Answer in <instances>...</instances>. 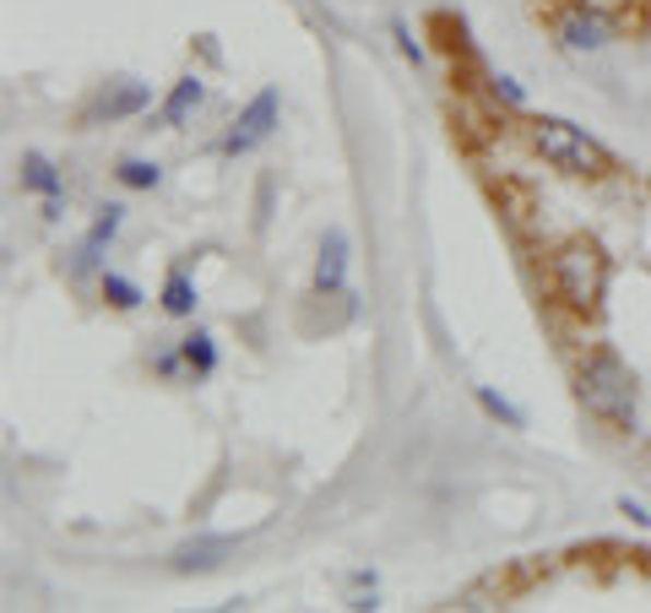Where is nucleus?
Segmentation results:
<instances>
[{"label": "nucleus", "mask_w": 651, "mask_h": 613, "mask_svg": "<svg viewBox=\"0 0 651 613\" xmlns=\"http://www.w3.org/2000/svg\"><path fill=\"white\" fill-rule=\"evenodd\" d=\"M603 278H608V267H603V256L592 245H565L554 256V283H559V294H565L570 309H597Z\"/></svg>", "instance_id": "f03ea898"}, {"label": "nucleus", "mask_w": 651, "mask_h": 613, "mask_svg": "<svg viewBox=\"0 0 651 613\" xmlns=\"http://www.w3.org/2000/svg\"><path fill=\"white\" fill-rule=\"evenodd\" d=\"M625 516H636L641 527H651V516H647V505H636V499H625Z\"/></svg>", "instance_id": "6ab92c4d"}, {"label": "nucleus", "mask_w": 651, "mask_h": 613, "mask_svg": "<svg viewBox=\"0 0 651 613\" xmlns=\"http://www.w3.org/2000/svg\"><path fill=\"white\" fill-rule=\"evenodd\" d=\"M120 207H104V217L93 223V234H87V245H82V256H76V278H87L93 267H98V256H104V245L115 239V228H120Z\"/></svg>", "instance_id": "39448f33"}, {"label": "nucleus", "mask_w": 651, "mask_h": 613, "mask_svg": "<svg viewBox=\"0 0 651 613\" xmlns=\"http://www.w3.org/2000/svg\"><path fill=\"white\" fill-rule=\"evenodd\" d=\"M104 299H109L115 309H137V305H142L137 283H126V278H104Z\"/></svg>", "instance_id": "ddd939ff"}, {"label": "nucleus", "mask_w": 651, "mask_h": 613, "mask_svg": "<svg viewBox=\"0 0 651 613\" xmlns=\"http://www.w3.org/2000/svg\"><path fill=\"white\" fill-rule=\"evenodd\" d=\"M179 358H185V353H158V375H163V380H174V375H179Z\"/></svg>", "instance_id": "a211bd4d"}, {"label": "nucleus", "mask_w": 651, "mask_h": 613, "mask_svg": "<svg viewBox=\"0 0 651 613\" xmlns=\"http://www.w3.org/2000/svg\"><path fill=\"white\" fill-rule=\"evenodd\" d=\"M342 272H347V239L331 228V234H326V256H321V267H316V288H321V294H336V288H342Z\"/></svg>", "instance_id": "423d86ee"}, {"label": "nucleus", "mask_w": 651, "mask_h": 613, "mask_svg": "<svg viewBox=\"0 0 651 613\" xmlns=\"http://www.w3.org/2000/svg\"><path fill=\"white\" fill-rule=\"evenodd\" d=\"M179 353H185V364H190L196 375H212V364H217V347H212L206 331H190V337L179 342Z\"/></svg>", "instance_id": "9d476101"}, {"label": "nucleus", "mask_w": 651, "mask_h": 613, "mask_svg": "<svg viewBox=\"0 0 651 613\" xmlns=\"http://www.w3.org/2000/svg\"><path fill=\"white\" fill-rule=\"evenodd\" d=\"M163 309H168V315H190V309H196V288H190V278H185V272H174V278H168Z\"/></svg>", "instance_id": "f8f14e48"}, {"label": "nucleus", "mask_w": 651, "mask_h": 613, "mask_svg": "<svg viewBox=\"0 0 651 613\" xmlns=\"http://www.w3.org/2000/svg\"><path fill=\"white\" fill-rule=\"evenodd\" d=\"M272 115H277V93H261V98H256V104L245 109L239 131H234V137L223 142V148H228V153H245V148H256V142H261V137L272 131Z\"/></svg>", "instance_id": "20e7f679"}, {"label": "nucleus", "mask_w": 651, "mask_h": 613, "mask_svg": "<svg viewBox=\"0 0 651 613\" xmlns=\"http://www.w3.org/2000/svg\"><path fill=\"white\" fill-rule=\"evenodd\" d=\"M532 142H537V153L548 157L554 168H570V174H603V168H608V153H603L597 142H587V137H581L576 126H565V120H537Z\"/></svg>", "instance_id": "7ed1b4c3"}, {"label": "nucleus", "mask_w": 651, "mask_h": 613, "mask_svg": "<svg viewBox=\"0 0 651 613\" xmlns=\"http://www.w3.org/2000/svg\"><path fill=\"white\" fill-rule=\"evenodd\" d=\"M147 104V87H126V93H115L109 104H104V115L115 120V115H131V109H142Z\"/></svg>", "instance_id": "2eb2a0df"}, {"label": "nucleus", "mask_w": 651, "mask_h": 613, "mask_svg": "<svg viewBox=\"0 0 651 613\" xmlns=\"http://www.w3.org/2000/svg\"><path fill=\"white\" fill-rule=\"evenodd\" d=\"M581 397L597 419H608L614 429H636V397H630V375L614 353H592L581 364Z\"/></svg>", "instance_id": "f257e3e1"}, {"label": "nucleus", "mask_w": 651, "mask_h": 613, "mask_svg": "<svg viewBox=\"0 0 651 613\" xmlns=\"http://www.w3.org/2000/svg\"><path fill=\"white\" fill-rule=\"evenodd\" d=\"M228 549H234V538H201V543H185V549L174 554V565H179V570H212L217 554H228Z\"/></svg>", "instance_id": "0eeeda50"}, {"label": "nucleus", "mask_w": 651, "mask_h": 613, "mask_svg": "<svg viewBox=\"0 0 651 613\" xmlns=\"http://www.w3.org/2000/svg\"><path fill=\"white\" fill-rule=\"evenodd\" d=\"M196 104H201V82H179V87H174V98H168V109H163V115H168V126H185V115H190Z\"/></svg>", "instance_id": "9b49d317"}, {"label": "nucleus", "mask_w": 651, "mask_h": 613, "mask_svg": "<svg viewBox=\"0 0 651 613\" xmlns=\"http://www.w3.org/2000/svg\"><path fill=\"white\" fill-rule=\"evenodd\" d=\"M478 402H484V408L494 413V419H505L510 429H521V424H526V419H521V413H516V408H510L505 397H494V391H478Z\"/></svg>", "instance_id": "dca6fc26"}, {"label": "nucleus", "mask_w": 651, "mask_h": 613, "mask_svg": "<svg viewBox=\"0 0 651 613\" xmlns=\"http://www.w3.org/2000/svg\"><path fill=\"white\" fill-rule=\"evenodd\" d=\"M494 93H499L505 104H526V93H521V87H516L510 76H499V82H494Z\"/></svg>", "instance_id": "f3484780"}, {"label": "nucleus", "mask_w": 651, "mask_h": 613, "mask_svg": "<svg viewBox=\"0 0 651 613\" xmlns=\"http://www.w3.org/2000/svg\"><path fill=\"white\" fill-rule=\"evenodd\" d=\"M120 179H126L131 190H147V185H158V168L142 163V157H131V163H120Z\"/></svg>", "instance_id": "4468645a"}, {"label": "nucleus", "mask_w": 651, "mask_h": 613, "mask_svg": "<svg viewBox=\"0 0 651 613\" xmlns=\"http://www.w3.org/2000/svg\"><path fill=\"white\" fill-rule=\"evenodd\" d=\"M565 44H570V49H603L608 38H603V22H597V16L576 11V16H565Z\"/></svg>", "instance_id": "1a4fd4ad"}, {"label": "nucleus", "mask_w": 651, "mask_h": 613, "mask_svg": "<svg viewBox=\"0 0 651 613\" xmlns=\"http://www.w3.org/2000/svg\"><path fill=\"white\" fill-rule=\"evenodd\" d=\"M22 179H27V190H44V196H49V217H55V212H60V174H55V163H49V157H27V174H22Z\"/></svg>", "instance_id": "6e6552de"}]
</instances>
